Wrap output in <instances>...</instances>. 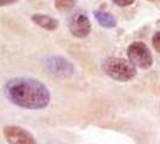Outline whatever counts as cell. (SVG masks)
<instances>
[{
	"label": "cell",
	"instance_id": "1",
	"mask_svg": "<svg viewBox=\"0 0 160 144\" xmlns=\"http://www.w3.org/2000/svg\"><path fill=\"white\" fill-rule=\"evenodd\" d=\"M4 91L12 103L25 109H43L51 101L47 87L40 80L29 77H16L8 80Z\"/></svg>",
	"mask_w": 160,
	"mask_h": 144
},
{
	"label": "cell",
	"instance_id": "2",
	"mask_svg": "<svg viewBox=\"0 0 160 144\" xmlns=\"http://www.w3.org/2000/svg\"><path fill=\"white\" fill-rule=\"evenodd\" d=\"M105 74L118 82H129L136 76V67L123 58H107L101 66Z\"/></svg>",
	"mask_w": 160,
	"mask_h": 144
},
{
	"label": "cell",
	"instance_id": "3",
	"mask_svg": "<svg viewBox=\"0 0 160 144\" xmlns=\"http://www.w3.org/2000/svg\"><path fill=\"white\" fill-rule=\"evenodd\" d=\"M127 54L129 61L135 67L137 66L140 69H149L153 65V55L151 49L141 41L132 42L127 49Z\"/></svg>",
	"mask_w": 160,
	"mask_h": 144
},
{
	"label": "cell",
	"instance_id": "4",
	"mask_svg": "<svg viewBox=\"0 0 160 144\" xmlns=\"http://www.w3.org/2000/svg\"><path fill=\"white\" fill-rule=\"evenodd\" d=\"M45 67L51 74L59 78H69L75 72V66L70 60L63 56H49L45 60Z\"/></svg>",
	"mask_w": 160,
	"mask_h": 144
},
{
	"label": "cell",
	"instance_id": "5",
	"mask_svg": "<svg viewBox=\"0 0 160 144\" xmlns=\"http://www.w3.org/2000/svg\"><path fill=\"white\" fill-rule=\"evenodd\" d=\"M69 30L72 36L77 39L87 37L92 31V23L89 17L83 12H76L69 21Z\"/></svg>",
	"mask_w": 160,
	"mask_h": 144
},
{
	"label": "cell",
	"instance_id": "6",
	"mask_svg": "<svg viewBox=\"0 0 160 144\" xmlns=\"http://www.w3.org/2000/svg\"><path fill=\"white\" fill-rule=\"evenodd\" d=\"M4 137L8 144H36V141L32 133L16 125H8L2 130Z\"/></svg>",
	"mask_w": 160,
	"mask_h": 144
},
{
	"label": "cell",
	"instance_id": "7",
	"mask_svg": "<svg viewBox=\"0 0 160 144\" xmlns=\"http://www.w3.org/2000/svg\"><path fill=\"white\" fill-rule=\"evenodd\" d=\"M32 21L34 24L39 25L40 28L48 30V31H53L56 30L59 25V22L56 18H53L52 16H48L45 13H34L32 16Z\"/></svg>",
	"mask_w": 160,
	"mask_h": 144
},
{
	"label": "cell",
	"instance_id": "8",
	"mask_svg": "<svg viewBox=\"0 0 160 144\" xmlns=\"http://www.w3.org/2000/svg\"><path fill=\"white\" fill-rule=\"evenodd\" d=\"M94 18H95L96 22L100 24L102 28L112 29V28H116V25H117L116 17L113 16L112 13L102 11V10H96V11H94Z\"/></svg>",
	"mask_w": 160,
	"mask_h": 144
},
{
	"label": "cell",
	"instance_id": "9",
	"mask_svg": "<svg viewBox=\"0 0 160 144\" xmlns=\"http://www.w3.org/2000/svg\"><path fill=\"white\" fill-rule=\"evenodd\" d=\"M76 0H54V6L59 11H69L75 7Z\"/></svg>",
	"mask_w": 160,
	"mask_h": 144
},
{
	"label": "cell",
	"instance_id": "10",
	"mask_svg": "<svg viewBox=\"0 0 160 144\" xmlns=\"http://www.w3.org/2000/svg\"><path fill=\"white\" fill-rule=\"evenodd\" d=\"M152 43H153V47L154 49L160 53V31H157L152 37Z\"/></svg>",
	"mask_w": 160,
	"mask_h": 144
},
{
	"label": "cell",
	"instance_id": "11",
	"mask_svg": "<svg viewBox=\"0 0 160 144\" xmlns=\"http://www.w3.org/2000/svg\"><path fill=\"white\" fill-rule=\"evenodd\" d=\"M114 2V5L119 6V7H127V6H130L131 4H134L135 0H112Z\"/></svg>",
	"mask_w": 160,
	"mask_h": 144
},
{
	"label": "cell",
	"instance_id": "12",
	"mask_svg": "<svg viewBox=\"0 0 160 144\" xmlns=\"http://www.w3.org/2000/svg\"><path fill=\"white\" fill-rule=\"evenodd\" d=\"M18 0H0V7L2 6H8V5H13L16 4Z\"/></svg>",
	"mask_w": 160,
	"mask_h": 144
},
{
	"label": "cell",
	"instance_id": "13",
	"mask_svg": "<svg viewBox=\"0 0 160 144\" xmlns=\"http://www.w3.org/2000/svg\"><path fill=\"white\" fill-rule=\"evenodd\" d=\"M148 1H157V0H148Z\"/></svg>",
	"mask_w": 160,
	"mask_h": 144
}]
</instances>
